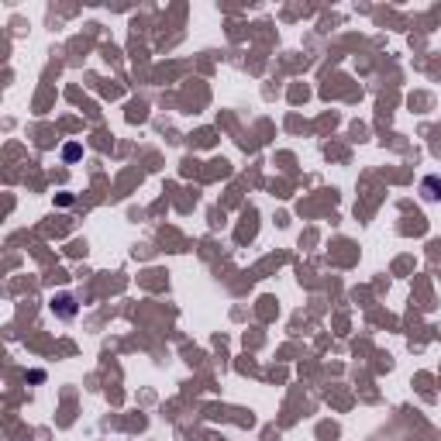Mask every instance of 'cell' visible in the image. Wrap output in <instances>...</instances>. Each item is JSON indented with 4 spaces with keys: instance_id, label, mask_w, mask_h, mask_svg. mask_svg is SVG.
Instances as JSON below:
<instances>
[{
    "instance_id": "obj_1",
    "label": "cell",
    "mask_w": 441,
    "mask_h": 441,
    "mask_svg": "<svg viewBox=\"0 0 441 441\" xmlns=\"http://www.w3.org/2000/svg\"><path fill=\"white\" fill-rule=\"evenodd\" d=\"M52 310H56L63 321H73L80 307H76V297H73V293H59V297H52Z\"/></svg>"
},
{
    "instance_id": "obj_2",
    "label": "cell",
    "mask_w": 441,
    "mask_h": 441,
    "mask_svg": "<svg viewBox=\"0 0 441 441\" xmlns=\"http://www.w3.org/2000/svg\"><path fill=\"white\" fill-rule=\"evenodd\" d=\"M421 193H424V200H428V203L441 200V176H424V179H421Z\"/></svg>"
},
{
    "instance_id": "obj_3",
    "label": "cell",
    "mask_w": 441,
    "mask_h": 441,
    "mask_svg": "<svg viewBox=\"0 0 441 441\" xmlns=\"http://www.w3.org/2000/svg\"><path fill=\"white\" fill-rule=\"evenodd\" d=\"M63 156H66V163H76V159L83 156V149H80V145H66V149H63Z\"/></svg>"
}]
</instances>
